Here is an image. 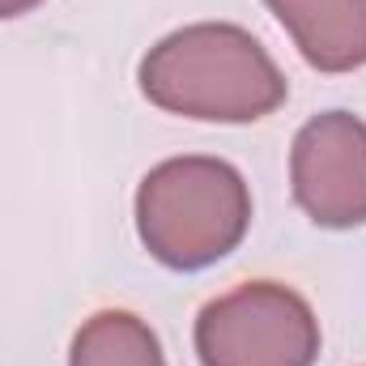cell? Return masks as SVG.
<instances>
[{
    "instance_id": "52a82bcc",
    "label": "cell",
    "mask_w": 366,
    "mask_h": 366,
    "mask_svg": "<svg viewBox=\"0 0 366 366\" xmlns=\"http://www.w3.org/2000/svg\"><path fill=\"white\" fill-rule=\"evenodd\" d=\"M43 0H0V21H9V17H21V13H30V9H39Z\"/></svg>"
},
{
    "instance_id": "3957f363",
    "label": "cell",
    "mask_w": 366,
    "mask_h": 366,
    "mask_svg": "<svg viewBox=\"0 0 366 366\" xmlns=\"http://www.w3.org/2000/svg\"><path fill=\"white\" fill-rule=\"evenodd\" d=\"M192 341L200 366H315L320 320L298 290L247 281L200 307Z\"/></svg>"
},
{
    "instance_id": "5b68a950",
    "label": "cell",
    "mask_w": 366,
    "mask_h": 366,
    "mask_svg": "<svg viewBox=\"0 0 366 366\" xmlns=\"http://www.w3.org/2000/svg\"><path fill=\"white\" fill-rule=\"evenodd\" d=\"M298 56L320 73H358L366 64V0H264Z\"/></svg>"
},
{
    "instance_id": "6da1fadb",
    "label": "cell",
    "mask_w": 366,
    "mask_h": 366,
    "mask_svg": "<svg viewBox=\"0 0 366 366\" xmlns=\"http://www.w3.org/2000/svg\"><path fill=\"white\" fill-rule=\"evenodd\" d=\"M137 81L158 111L200 124H256L290 94L269 47L234 21L171 30L145 51Z\"/></svg>"
},
{
    "instance_id": "277c9868",
    "label": "cell",
    "mask_w": 366,
    "mask_h": 366,
    "mask_svg": "<svg viewBox=\"0 0 366 366\" xmlns=\"http://www.w3.org/2000/svg\"><path fill=\"white\" fill-rule=\"evenodd\" d=\"M290 187L298 209L324 230L366 226V119L320 111L290 149Z\"/></svg>"
},
{
    "instance_id": "8992f818",
    "label": "cell",
    "mask_w": 366,
    "mask_h": 366,
    "mask_svg": "<svg viewBox=\"0 0 366 366\" xmlns=\"http://www.w3.org/2000/svg\"><path fill=\"white\" fill-rule=\"evenodd\" d=\"M69 366H167L158 332L132 311H94L77 328Z\"/></svg>"
},
{
    "instance_id": "7a4b0ae2",
    "label": "cell",
    "mask_w": 366,
    "mask_h": 366,
    "mask_svg": "<svg viewBox=\"0 0 366 366\" xmlns=\"http://www.w3.org/2000/svg\"><path fill=\"white\" fill-rule=\"evenodd\" d=\"M247 226L252 192L226 158H167L137 187V234L145 252L175 273H200L226 260Z\"/></svg>"
}]
</instances>
